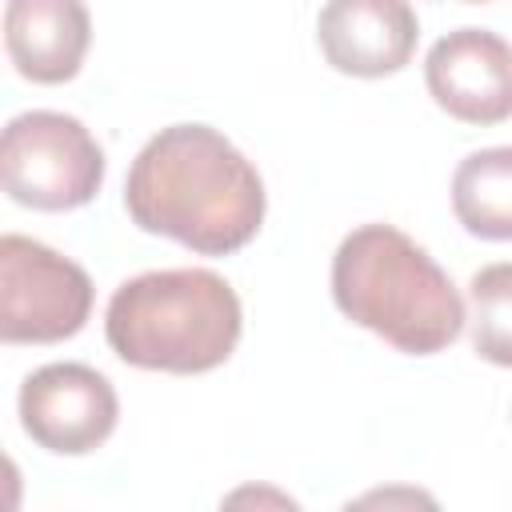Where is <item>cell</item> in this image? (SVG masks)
<instances>
[{"label":"cell","mask_w":512,"mask_h":512,"mask_svg":"<svg viewBox=\"0 0 512 512\" xmlns=\"http://www.w3.org/2000/svg\"><path fill=\"white\" fill-rule=\"evenodd\" d=\"M124 208L136 228L168 236L200 256L244 248L264 224L256 164L212 124H168L132 160Z\"/></svg>","instance_id":"1"},{"label":"cell","mask_w":512,"mask_h":512,"mask_svg":"<svg viewBox=\"0 0 512 512\" xmlns=\"http://www.w3.org/2000/svg\"><path fill=\"white\" fill-rule=\"evenodd\" d=\"M336 308L408 356H436L464 332L452 276L400 228L360 224L332 256Z\"/></svg>","instance_id":"2"},{"label":"cell","mask_w":512,"mask_h":512,"mask_svg":"<svg viewBox=\"0 0 512 512\" xmlns=\"http://www.w3.org/2000/svg\"><path fill=\"white\" fill-rule=\"evenodd\" d=\"M244 332L236 288L212 268H156L124 280L104 312L108 348L144 372L220 368Z\"/></svg>","instance_id":"3"},{"label":"cell","mask_w":512,"mask_h":512,"mask_svg":"<svg viewBox=\"0 0 512 512\" xmlns=\"http://www.w3.org/2000/svg\"><path fill=\"white\" fill-rule=\"evenodd\" d=\"M4 192L36 212H72L104 184V148L84 120L52 108L20 112L0 136Z\"/></svg>","instance_id":"4"},{"label":"cell","mask_w":512,"mask_h":512,"mask_svg":"<svg viewBox=\"0 0 512 512\" xmlns=\"http://www.w3.org/2000/svg\"><path fill=\"white\" fill-rule=\"evenodd\" d=\"M88 272L32 236H0V340L60 344L92 316Z\"/></svg>","instance_id":"5"},{"label":"cell","mask_w":512,"mask_h":512,"mask_svg":"<svg viewBox=\"0 0 512 512\" xmlns=\"http://www.w3.org/2000/svg\"><path fill=\"white\" fill-rule=\"evenodd\" d=\"M20 428L32 444L56 456H84L96 452L120 420L116 388L104 372L76 360H56L24 376L20 396Z\"/></svg>","instance_id":"6"},{"label":"cell","mask_w":512,"mask_h":512,"mask_svg":"<svg viewBox=\"0 0 512 512\" xmlns=\"http://www.w3.org/2000/svg\"><path fill=\"white\" fill-rule=\"evenodd\" d=\"M432 100L464 124H500L512 116V44L492 28H456L424 56Z\"/></svg>","instance_id":"7"},{"label":"cell","mask_w":512,"mask_h":512,"mask_svg":"<svg viewBox=\"0 0 512 512\" xmlns=\"http://www.w3.org/2000/svg\"><path fill=\"white\" fill-rule=\"evenodd\" d=\"M420 20L404 0H332L316 16L324 60L360 80L400 72L416 52Z\"/></svg>","instance_id":"8"},{"label":"cell","mask_w":512,"mask_h":512,"mask_svg":"<svg viewBox=\"0 0 512 512\" xmlns=\"http://www.w3.org/2000/svg\"><path fill=\"white\" fill-rule=\"evenodd\" d=\"M92 20L80 0H12L4 8V48L32 84H64L80 72Z\"/></svg>","instance_id":"9"},{"label":"cell","mask_w":512,"mask_h":512,"mask_svg":"<svg viewBox=\"0 0 512 512\" xmlns=\"http://www.w3.org/2000/svg\"><path fill=\"white\" fill-rule=\"evenodd\" d=\"M452 212L480 240H512V144L468 152L456 164Z\"/></svg>","instance_id":"10"},{"label":"cell","mask_w":512,"mask_h":512,"mask_svg":"<svg viewBox=\"0 0 512 512\" xmlns=\"http://www.w3.org/2000/svg\"><path fill=\"white\" fill-rule=\"evenodd\" d=\"M468 328L480 360L512 368V260L484 264L468 280Z\"/></svg>","instance_id":"11"},{"label":"cell","mask_w":512,"mask_h":512,"mask_svg":"<svg viewBox=\"0 0 512 512\" xmlns=\"http://www.w3.org/2000/svg\"><path fill=\"white\" fill-rule=\"evenodd\" d=\"M340 512H444V508L420 484H376L356 500H348Z\"/></svg>","instance_id":"12"},{"label":"cell","mask_w":512,"mask_h":512,"mask_svg":"<svg viewBox=\"0 0 512 512\" xmlns=\"http://www.w3.org/2000/svg\"><path fill=\"white\" fill-rule=\"evenodd\" d=\"M216 512H304L296 496H288L284 488L276 484H264V480H252V484H240L232 488Z\"/></svg>","instance_id":"13"}]
</instances>
